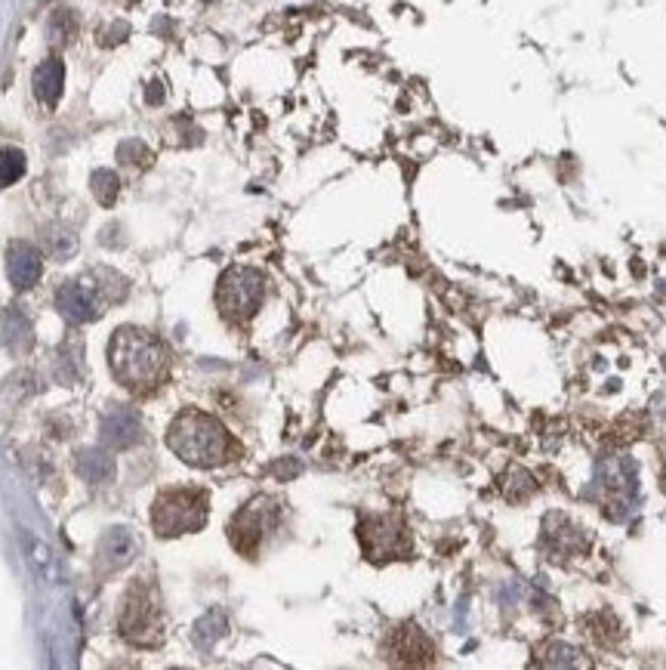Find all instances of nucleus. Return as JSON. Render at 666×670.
Masks as SVG:
<instances>
[{
	"instance_id": "nucleus-1",
	"label": "nucleus",
	"mask_w": 666,
	"mask_h": 670,
	"mask_svg": "<svg viewBox=\"0 0 666 670\" xmlns=\"http://www.w3.org/2000/svg\"><path fill=\"white\" fill-rule=\"evenodd\" d=\"M108 365L117 383L130 392H151L167 377V350L142 327H121L108 343Z\"/></svg>"
},
{
	"instance_id": "nucleus-2",
	"label": "nucleus",
	"mask_w": 666,
	"mask_h": 670,
	"mask_svg": "<svg viewBox=\"0 0 666 670\" xmlns=\"http://www.w3.org/2000/svg\"><path fill=\"white\" fill-rule=\"evenodd\" d=\"M167 448L191 466H220L229 461L232 439L210 414L182 411L167 430Z\"/></svg>"
},
{
	"instance_id": "nucleus-3",
	"label": "nucleus",
	"mask_w": 666,
	"mask_h": 670,
	"mask_svg": "<svg viewBox=\"0 0 666 670\" xmlns=\"http://www.w3.org/2000/svg\"><path fill=\"white\" fill-rule=\"evenodd\" d=\"M151 522L161 537L197 531L207 522V495L197 488H170L155 501Z\"/></svg>"
},
{
	"instance_id": "nucleus-4",
	"label": "nucleus",
	"mask_w": 666,
	"mask_h": 670,
	"mask_svg": "<svg viewBox=\"0 0 666 670\" xmlns=\"http://www.w3.org/2000/svg\"><path fill=\"white\" fill-rule=\"evenodd\" d=\"M592 495L608 501V507H617L614 519H626L630 510L638 504V466L630 457H605L596 464V479H592Z\"/></svg>"
},
{
	"instance_id": "nucleus-5",
	"label": "nucleus",
	"mask_w": 666,
	"mask_h": 670,
	"mask_svg": "<svg viewBox=\"0 0 666 670\" xmlns=\"http://www.w3.org/2000/svg\"><path fill=\"white\" fill-rule=\"evenodd\" d=\"M262 297H266V278L256 269L235 266L220 278V291H216V303L226 319L244 321L260 310Z\"/></svg>"
},
{
	"instance_id": "nucleus-6",
	"label": "nucleus",
	"mask_w": 666,
	"mask_h": 670,
	"mask_svg": "<svg viewBox=\"0 0 666 670\" xmlns=\"http://www.w3.org/2000/svg\"><path fill=\"white\" fill-rule=\"evenodd\" d=\"M121 634L136 646H155L161 640V606L151 600V587H145L142 581H136L124 600Z\"/></svg>"
},
{
	"instance_id": "nucleus-7",
	"label": "nucleus",
	"mask_w": 666,
	"mask_h": 670,
	"mask_svg": "<svg viewBox=\"0 0 666 670\" xmlns=\"http://www.w3.org/2000/svg\"><path fill=\"white\" fill-rule=\"evenodd\" d=\"M44 272V257L35 245L28 241H12L10 251H6V275H10L12 287L19 291H28V287L37 285Z\"/></svg>"
},
{
	"instance_id": "nucleus-8",
	"label": "nucleus",
	"mask_w": 666,
	"mask_h": 670,
	"mask_svg": "<svg viewBox=\"0 0 666 670\" xmlns=\"http://www.w3.org/2000/svg\"><path fill=\"white\" fill-rule=\"evenodd\" d=\"M99 436L108 448L121 451L130 448V445L140 442L142 436V420L133 408H111L102 417V426H99Z\"/></svg>"
},
{
	"instance_id": "nucleus-9",
	"label": "nucleus",
	"mask_w": 666,
	"mask_h": 670,
	"mask_svg": "<svg viewBox=\"0 0 666 670\" xmlns=\"http://www.w3.org/2000/svg\"><path fill=\"white\" fill-rule=\"evenodd\" d=\"M580 544H583V537H580V529L571 522L568 516L552 513L550 519H546V525H543V547H546V553H552V560H565V556H571L574 550H580Z\"/></svg>"
},
{
	"instance_id": "nucleus-10",
	"label": "nucleus",
	"mask_w": 666,
	"mask_h": 670,
	"mask_svg": "<svg viewBox=\"0 0 666 670\" xmlns=\"http://www.w3.org/2000/svg\"><path fill=\"white\" fill-rule=\"evenodd\" d=\"M56 306H59V312L71 321V325H84V321H93L99 315V306H96L93 294H90L84 285H77V281H68V285L59 287Z\"/></svg>"
},
{
	"instance_id": "nucleus-11",
	"label": "nucleus",
	"mask_w": 666,
	"mask_h": 670,
	"mask_svg": "<svg viewBox=\"0 0 666 670\" xmlns=\"http://www.w3.org/2000/svg\"><path fill=\"white\" fill-rule=\"evenodd\" d=\"M136 560V537L130 529H108L99 541V562L102 569H124Z\"/></svg>"
},
{
	"instance_id": "nucleus-12",
	"label": "nucleus",
	"mask_w": 666,
	"mask_h": 670,
	"mask_svg": "<svg viewBox=\"0 0 666 670\" xmlns=\"http://www.w3.org/2000/svg\"><path fill=\"white\" fill-rule=\"evenodd\" d=\"M262 531H266V519H262L260 504L241 510V513L232 519V525H229V537H232L235 550H241V553H253V550L260 547Z\"/></svg>"
},
{
	"instance_id": "nucleus-13",
	"label": "nucleus",
	"mask_w": 666,
	"mask_h": 670,
	"mask_svg": "<svg viewBox=\"0 0 666 670\" xmlns=\"http://www.w3.org/2000/svg\"><path fill=\"white\" fill-rule=\"evenodd\" d=\"M0 340L10 346L12 352H28L35 343V327H31L28 315L16 306H6L0 312Z\"/></svg>"
},
{
	"instance_id": "nucleus-14",
	"label": "nucleus",
	"mask_w": 666,
	"mask_h": 670,
	"mask_svg": "<svg viewBox=\"0 0 666 670\" xmlns=\"http://www.w3.org/2000/svg\"><path fill=\"white\" fill-rule=\"evenodd\" d=\"M62 87H65L62 59H56V56L44 59V62L37 65V71H35V96L44 105H56L59 96H62Z\"/></svg>"
},
{
	"instance_id": "nucleus-15",
	"label": "nucleus",
	"mask_w": 666,
	"mask_h": 670,
	"mask_svg": "<svg viewBox=\"0 0 666 670\" xmlns=\"http://www.w3.org/2000/svg\"><path fill=\"white\" fill-rule=\"evenodd\" d=\"M22 544L25 550H28L31 566L37 569V575H41L44 581H62V566H59V556L52 553L50 544H44L41 537L31 535L28 529H22Z\"/></svg>"
},
{
	"instance_id": "nucleus-16",
	"label": "nucleus",
	"mask_w": 666,
	"mask_h": 670,
	"mask_svg": "<svg viewBox=\"0 0 666 670\" xmlns=\"http://www.w3.org/2000/svg\"><path fill=\"white\" fill-rule=\"evenodd\" d=\"M77 472H81L87 482H111L115 479V457L108 451L99 448H84L77 455Z\"/></svg>"
},
{
	"instance_id": "nucleus-17",
	"label": "nucleus",
	"mask_w": 666,
	"mask_h": 670,
	"mask_svg": "<svg viewBox=\"0 0 666 670\" xmlns=\"http://www.w3.org/2000/svg\"><path fill=\"white\" fill-rule=\"evenodd\" d=\"M226 630H229L226 615H222L220 609H210V612L195 624V640H197V646L210 649L216 640H222V636H226Z\"/></svg>"
},
{
	"instance_id": "nucleus-18",
	"label": "nucleus",
	"mask_w": 666,
	"mask_h": 670,
	"mask_svg": "<svg viewBox=\"0 0 666 670\" xmlns=\"http://www.w3.org/2000/svg\"><path fill=\"white\" fill-rule=\"evenodd\" d=\"M47 31H50V41L56 44V47H65V44H71L77 35V16L71 10H56L50 16Z\"/></svg>"
},
{
	"instance_id": "nucleus-19",
	"label": "nucleus",
	"mask_w": 666,
	"mask_h": 670,
	"mask_svg": "<svg viewBox=\"0 0 666 670\" xmlns=\"http://www.w3.org/2000/svg\"><path fill=\"white\" fill-rule=\"evenodd\" d=\"M90 189H93L99 205L111 207L117 201V192H121V180H117L115 170H96L93 180H90Z\"/></svg>"
},
{
	"instance_id": "nucleus-20",
	"label": "nucleus",
	"mask_w": 666,
	"mask_h": 670,
	"mask_svg": "<svg viewBox=\"0 0 666 670\" xmlns=\"http://www.w3.org/2000/svg\"><path fill=\"white\" fill-rule=\"evenodd\" d=\"M25 176V155L12 146L0 149V186H12Z\"/></svg>"
},
{
	"instance_id": "nucleus-21",
	"label": "nucleus",
	"mask_w": 666,
	"mask_h": 670,
	"mask_svg": "<svg viewBox=\"0 0 666 670\" xmlns=\"http://www.w3.org/2000/svg\"><path fill=\"white\" fill-rule=\"evenodd\" d=\"M47 251L59 260L71 257V254L77 251V235L65 226H50L47 229Z\"/></svg>"
},
{
	"instance_id": "nucleus-22",
	"label": "nucleus",
	"mask_w": 666,
	"mask_h": 670,
	"mask_svg": "<svg viewBox=\"0 0 666 670\" xmlns=\"http://www.w3.org/2000/svg\"><path fill=\"white\" fill-rule=\"evenodd\" d=\"M117 157H121L124 164H133V167H148V164H151L148 146H142L140 140L121 142V146H117Z\"/></svg>"
},
{
	"instance_id": "nucleus-23",
	"label": "nucleus",
	"mask_w": 666,
	"mask_h": 670,
	"mask_svg": "<svg viewBox=\"0 0 666 670\" xmlns=\"http://www.w3.org/2000/svg\"><path fill=\"white\" fill-rule=\"evenodd\" d=\"M577 649H571V646H550L546 649V665L550 667H571V665H580V658H577Z\"/></svg>"
},
{
	"instance_id": "nucleus-24",
	"label": "nucleus",
	"mask_w": 666,
	"mask_h": 670,
	"mask_svg": "<svg viewBox=\"0 0 666 670\" xmlns=\"http://www.w3.org/2000/svg\"><path fill=\"white\" fill-rule=\"evenodd\" d=\"M522 596H525V584H522V581H512V584H506V587L497 590V600L503 602L506 609L516 606V602L522 600Z\"/></svg>"
},
{
	"instance_id": "nucleus-25",
	"label": "nucleus",
	"mask_w": 666,
	"mask_h": 670,
	"mask_svg": "<svg viewBox=\"0 0 666 670\" xmlns=\"http://www.w3.org/2000/svg\"><path fill=\"white\" fill-rule=\"evenodd\" d=\"M651 411H654L657 417H663V420H666V390H663V392H657V396L651 399Z\"/></svg>"
},
{
	"instance_id": "nucleus-26",
	"label": "nucleus",
	"mask_w": 666,
	"mask_h": 670,
	"mask_svg": "<svg viewBox=\"0 0 666 670\" xmlns=\"http://www.w3.org/2000/svg\"><path fill=\"white\" fill-rule=\"evenodd\" d=\"M148 102L151 105L161 102V84H151V87H148Z\"/></svg>"
}]
</instances>
